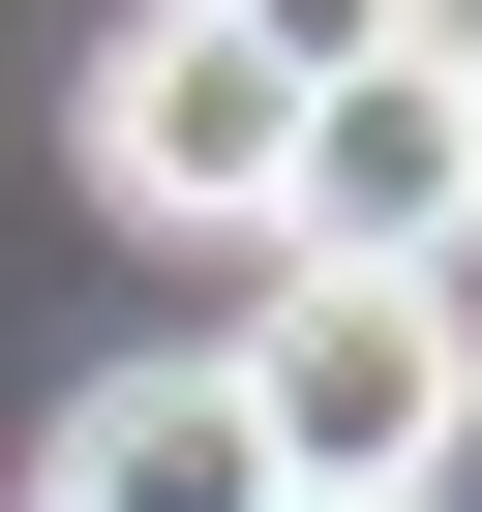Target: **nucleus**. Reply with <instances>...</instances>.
Returning <instances> with one entry per match:
<instances>
[{
	"label": "nucleus",
	"instance_id": "obj_6",
	"mask_svg": "<svg viewBox=\"0 0 482 512\" xmlns=\"http://www.w3.org/2000/svg\"><path fill=\"white\" fill-rule=\"evenodd\" d=\"M452 61H482V31H452Z\"/></svg>",
	"mask_w": 482,
	"mask_h": 512
},
{
	"label": "nucleus",
	"instance_id": "obj_2",
	"mask_svg": "<svg viewBox=\"0 0 482 512\" xmlns=\"http://www.w3.org/2000/svg\"><path fill=\"white\" fill-rule=\"evenodd\" d=\"M482 241V61H332L302 91V181H272V272H452Z\"/></svg>",
	"mask_w": 482,
	"mask_h": 512
},
{
	"label": "nucleus",
	"instance_id": "obj_1",
	"mask_svg": "<svg viewBox=\"0 0 482 512\" xmlns=\"http://www.w3.org/2000/svg\"><path fill=\"white\" fill-rule=\"evenodd\" d=\"M211 362H241L302 512H452V452H482V302L452 272H272Z\"/></svg>",
	"mask_w": 482,
	"mask_h": 512
},
{
	"label": "nucleus",
	"instance_id": "obj_5",
	"mask_svg": "<svg viewBox=\"0 0 482 512\" xmlns=\"http://www.w3.org/2000/svg\"><path fill=\"white\" fill-rule=\"evenodd\" d=\"M272 91H332V61H422V31H482V0H211Z\"/></svg>",
	"mask_w": 482,
	"mask_h": 512
},
{
	"label": "nucleus",
	"instance_id": "obj_4",
	"mask_svg": "<svg viewBox=\"0 0 482 512\" xmlns=\"http://www.w3.org/2000/svg\"><path fill=\"white\" fill-rule=\"evenodd\" d=\"M31 512H302V482H272V422H241V362H121Z\"/></svg>",
	"mask_w": 482,
	"mask_h": 512
},
{
	"label": "nucleus",
	"instance_id": "obj_3",
	"mask_svg": "<svg viewBox=\"0 0 482 512\" xmlns=\"http://www.w3.org/2000/svg\"><path fill=\"white\" fill-rule=\"evenodd\" d=\"M91 181L121 211H181V241H272V181H302V91L211 31V0H121L91 31Z\"/></svg>",
	"mask_w": 482,
	"mask_h": 512
}]
</instances>
